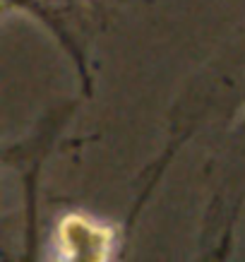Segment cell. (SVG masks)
Returning a JSON list of instances; mask_svg holds the SVG:
<instances>
[{"mask_svg":"<svg viewBox=\"0 0 245 262\" xmlns=\"http://www.w3.org/2000/svg\"><path fill=\"white\" fill-rule=\"evenodd\" d=\"M65 246H87L94 253V257H101L96 253V248H106V241H99V231L94 226H87L82 219H72V226L65 224Z\"/></svg>","mask_w":245,"mask_h":262,"instance_id":"cell-1","label":"cell"}]
</instances>
